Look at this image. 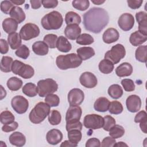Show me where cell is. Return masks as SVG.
Here are the masks:
<instances>
[{"instance_id":"6da1fadb","label":"cell","mask_w":147,"mask_h":147,"mask_svg":"<svg viewBox=\"0 0 147 147\" xmlns=\"http://www.w3.org/2000/svg\"><path fill=\"white\" fill-rule=\"evenodd\" d=\"M85 29L94 33H100L108 24L109 16L103 8L92 7L83 16Z\"/></svg>"},{"instance_id":"7a4b0ae2","label":"cell","mask_w":147,"mask_h":147,"mask_svg":"<svg viewBox=\"0 0 147 147\" xmlns=\"http://www.w3.org/2000/svg\"><path fill=\"white\" fill-rule=\"evenodd\" d=\"M82 63V59L76 53L61 55L58 56L56 60L57 67L61 70L77 68Z\"/></svg>"},{"instance_id":"3957f363","label":"cell","mask_w":147,"mask_h":147,"mask_svg":"<svg viewBox=\"0 0 147 147\" xmlns=\"http://www.w3.org/2000/svg\"><path fill=\"white\" fill-rule=\"evenodd\" d=\"M63 22L62 15L57 11H52L47 14L41 21L42 26L46 30L59 29L62 26Z\"/></svg>"},{"instance_id":"277c9868","label":"cell","mask_w":147,"mask_h":147,"mask_svg":"<svg viewBox=\"0 0 147 147\" xmlns=\"http://www.w3.org/2000/svg\"><path fill=\"white\" fill-rule=\"evenodd\" d=\"M50 110L51 107L47 103L42 102H38L30 112L29 120L33 123H40L49 115Z\"/></svg>"},{"instance_id":"5b68a950","label":"cell","mask_w":147,"mask_h":147,"mask_svg":"<svg viewBox=\"0 0 147 147\" xmlns=\"http://www.w3.org/2000/svg\"><path fill=\"white\" fill-rule=\"evenodd\" d=\"M11 71L24 79H30L34 74L33 68L30 65L26 64L19 60H14L11 65Z\"/></svg>"},{"instance_id":"8992f818","label":"cell","mask_w":147,"mask_h":147,"mask_svg":"<svg viewBox=\"0 0 147 147\" xmlns=\"http://www.w3.org/2000/svg\"><path fill=\"white\" fill-rule=\"evenodd\" d=\"M37 89L38 95L40 97H45L56 92L58 89V84L53 79L48 78L38 82Z\"/></svg>"},{"instance_id":"52a82bcc","label":"cell","mask_w":147,"mask_h":147,"mask_svg":"<svg viewBox=\"0 0 147 147\" xmlns=\"http://www.w3.org/2000/svg\"><path fill=\"white\" fill-rule=\"evenodd\" d=\"M126 51L124 46L117 44L112 47L111 49L106 52L105 59L109 60L114 64L118 63L125 56Z\"/></svg>"},{"instance_id":"ba28073f","label":"cell","mask_w":147,"mask_h":147,"mask_svg":"<svg viewBox=\"0 0 147 147\" xmlns=\"http://www.w3.org/2000/svg\"><path fill=\"white\" fill-rule=\"evenodd\" d=\"M40 34V29L37 25L32 23L25 24L20 31L21 38L25 41L37 37Z\"/></svg>"},{"instance_id":"9c48e42d","label":"cell","mask_w":147,"mask_h":147,"mask_svg":"<svg viewBox=\"0 0 147 147\" xmlns=\"http://www.w3.org/2000/svg\"><path fill=\"white\" fill-rule=\"evenodd\" d=\"M104 118L98 114H92L86 115L83 120V125L87 129H99L103 127Z\"/></svg>"},{"instance_id":"30bf717a","label":"cell","mask_w":147,"mask_h":147,"mask_svg":"<svg viewBox=\"0 0 147 147\" xmlns=\"http://www.w3.org/2000/svg\"><path fill=\"white\" fill-rule=\"evenodd\" d=\"M11 105L14 110L18 114L25 113L29 107L28 100L21 95L14 96L11 101Z\"/></svg>"},{"instance_id":"8fae6325","label":"cell","mask_w":147,"mask_h":147,"mask_svg":"<svg viewBox=\"0 0 147 147\" xmlns=\"http://www.w3.org/2000/svg\"><path fill=\"white\" fill-rule=\"evenodd\" d=\"M84 94L79 88H73L68 94V101L70 106H79L83 102Z\"/></svg>"},{"instance_id":"7c38bea8","label":"cell","mask_w":147,"mask_h":147,"mask_svg":"<svg viewBox=\"0 0 147 147\" xmlns=\"http://www.w3.org/2000/svg\"><path fill=\"white\" fill-rule=\"evenodd\" d=\"M118 24L119 28L124 31L131 30L134 24L133 16L128 13L122 14L118 18Z\"/></svg>"},{"instance_id":"4fadbf2b","label":"cell","mask_w":147,"mask_h":147,"mask_svg":"<svg viewBox=\"0 0 147 147\" xmlns=\"http://www.w3.org/2000/svg\"><path fill=\"white\" fill-rule=\"evenodd\" d=\"M79 81L83 86L88 88L95 87L98 83L96 77L90 72H83L80 76Z\"/></svg>"},{"instance_id":"5bb4252c","label":"cell","mask_w":147,"mask_h":147,"mask_svg":"<svg viewBox=\"0 0 147 147\" xmlns=\"http://www.w3.org/2000/svg\"><path fill=\"white\" fill-rule=\"evenodd\" d=\"M126 105L127 110L131 113L138 111L141 107V100L137 95H131L127 97L126 100Z\"/></svg>"},{"instance_id":"9a60e30c","label":"cell","mask_w":147,"mask_h":147,"mask_svg":"<svg viewBox=\"0 0 147 147\" xmlns=\"http://www.w3.org/2000/svg\"><path fill=\"white\" fill-rule=\"evenodd\" d=\"M82 114V110L79 106H70L68 109L66 115L65 121L67 122L79 121Z\"/></svg>"},{"instance_id":"2e32d148","label":"cell","mask_w":147,"mask_h":147,"mask_svg":"<svg viewBox=\"0 0 147 147\" xmlns=\"http://www.w3.org/2000/svg\"><path fill=\"white\" fill-rule=\"evenodd\" d=\"M63 133L61 131L56 129H53L48 131L46 135L47 142L51 145L58 144L63 140Z\"/></svg>"},{"instance_id":"e0dca14e","label":"cell","mask_w":147,"mask_h":147,"mask_svg":"<svg viewBox=\"0 0 147 147\" xmlns=\"http://www.w3.org/2000/svg\"><path fill=\"white\" fill-rule=\"evenodd\" d=\"M119 37V34L116 29L110 28L106 29L102 35V39L106 44H111L117 41Z\"/></svg>"},{"instance_id":"ac0fdd59","label":"cell","mask_w":147,"mask_h":147,"mask_svg":"<svg viewBox=\"0 0 147 147\" xmlns=\"http://www.w3.org/2000/svg\"><path fill=\"white\" fill-rule=\"evenodd\" d=\"M136 18L138 23V31L147 36V14L139 11L136 14Z\"/></svg>"},{"instance_id":"d6986e66","label":"cell","mask_w":147,"mask_h":147,"mask_svg":"<svg viewBox=\"0 0 147 147\" xmlns=\"http://www.w3.org/2000/svg\"><path fill=\"white\" fill-rule=\"evenodd\" d=\"M81 33V28L78 25H68L64 30V34L67 38L74 40L76 39Z\"/></svg>"},{"instance_id":"ffe728a7","label":"cell","mask_w":147,"mask_h":147,"mask_svg":"<svg viewBox=\"0 0 147 147\" xmlns=\"http://www.w3.org/2000/svg\"><path fill=\"white\" fill-rule=\"evenodd\" d=\"M9 140L11 145L18 147L23 146L26 143L25 136L19 131H15L10 134Z\"/></svg>"},{"instance_id":"44dd1931","label":"cell","mask_w":147,"mask_h":147,"mask_svg":"<svg viewBox=\"0 0 147 147\" xmlns=\"http://www.w3.org/2000/svg\"><path fill=\"white\" fill-rule=\"evenodd\" d=\"M133 72L132 65L127 62L122 63L115 69V74L119 77L128 76Z\"/></svg>"},{"instance_id":"7402d4cb","label":"cell","mask_w":147,"mask_h":147,"mask_svg":"<svg viewBox=\"0 0 147 147\" xmlns=\"http://www.w3.org/2000/svg\"><path fill=\"white\" fill-rule=\"evenodd\" d=\"M147 40V36L142 34L138 30L135 31L130 34L129 41L134 47L139 46L144 43Z\"/></svg>"},{"instance_id":"603a6c76","label":"cell","mask_w":147,"mask_h":147,"mask_svg":"<svg viewBox=\"0 0 147 147\" xmlns=\"http://www.w3.org/2000/svg\"><path fill=\"white\" fill-rule=\"evenodd\" d=\"M2 25L3 30L9 34L17 30L18 22L11 18H7L3 21Z\"/></svg>"},{"instance_id":"cb8c5ba5","label":"cell","mask_w":147,"mask_h":147,"mask_svg":"<svg viewBox=\"0 0 147 147\" xmlns=\"http://www.w3.org/2000/svg\"><path fill=\"white\" fill-rule=\"evenodd\" d=\"M48 46L44 42L38 41L35 42L32 45V50L35 54L39 56H44L48 53Z\"/></svg>"},{"instance_id":"d4e9b609","label":"cell","mask_w":147,"mask_h":147,"mask_svg":"<svg viewBox=\"0 0 147 147\" xmlns=\"http://www.w3.org/2000/svg\"><path fill=\"white\" fill-rule=\"evenodd\" d=\"M109 100L105 97L98 98L94 105V109L98 112H106L109 110L110 105Z\"/></svg>"},{"instance_id":"484cf974","label":"cell","mask_w":147,"mask_h":147,"mask_svg":"<svg viewBox=\"0 0 147 147\" xmlns=\"http://www.w3.org/2000/svg\"><path fill=\"white\" fill-rule=\"evenodd\" d=\"M9 14L11 18L16 21L18 24H21L22 22L26 17L23 9L21 7L17 6H15L13 7Z\"/></svg>"},{"instance_id":"4316f807","label":"cell","mask_w":147,"mask_h":147,"mask_svg":"<svg viewBox=\"0 0 147 147\" xmlns=\"http://www.w3.org/2000/svg\"><path fill=\"white\" fill-rule=\"evenodd\" d=\"M56 48L60 52L66 53L71 49L72 45L65 37L60 36L58 37Z\"/></svg>"},{"instance_id":"83f0119b","label":"cell","mask_w":147,"mask_h":147,"mask_svg":"<svg viewBox=\"0 0 147 147\" xmlns=\"http://www.w3.org/2000/svg\"><path fill=\"white\" fill-rule=\"evenodd\" d=\"M76 52L82 60H86L95 55L94 49L90 47H80L77 49Z\"/></svg>"},{"instance_id":"f1b7e54d","label":"cell","mask_w":147,"mask_h":147,"mask_svg":"<svg viewBox=\"0 0 147 147\" xmlns=\"http://www.w3.org/2000/svg\"><path fill=\"white\" fill-rule=\"evenodd\" d=\"M21 39L20 34L16 32L9 34L7 36L8 44L12 49H18L21 45Z\"/></svg>"},{"instance_id":"f546056e","label":"cell","mask_w":147,"mask_h":147,"mask_svg":"<svg viewBox=\"0 0 147 147\" xmlns=\"http://www.w3.org/2000/svg\"><path fill=\"white\" fill-rule=\"evenodd\" d=\"M81 17L76 13L74 11L68 12L65 16V22L67 25H78L81 22Z\"/></svg>"},{"instance_id":"4dcf8cb0","label":"cell","mask_w":147,"mask_h":147,"mask_svg":"<svg viewBox=\"0 0 147 147\" xmlns=\"http://www.w3.org/2000/svg\"><path fill=\"white\" fill-rule=\"evenodd\" d=\"M99 71L105 74H109L112 72L114 69V64L107 59H103L101 60L99 63Z\"/></svg>"},{"instance_id":"1f68e13d","label":"cell","mask_w":147,"mask_h":147,"mask_svg":"<svg viewBox=\"0 0 147 147\" xmlns=\"http://www.w3.org/2000/svg\"><path fill=\"white\" fill-rule=\"evenodd\" d=\"M22 84L23 82L22 80L16 76L9 78L7 82V86L8 88L13 91L20 90L22 87Z\"/></svg>"},{"instance_id":"d6a6232c","label":"cell","mask_w":147,"mask_h":147,"mask_svg":"<svg viewBox=\"0 0 147 147\" xmlns=\"http://www.w3.org/2000/svg\"><path fill=\"white\" fill-rule=\"evenodd\" d=\"M123 92L122 87L117 84H112L108 88V94L115 99L121 98L123 95Z\"/></svg>"},{"instance_id":"836d02e7","label":"cell","mask_w":147,"mask_h":147,"mask_svg":"<svg viewBox=\"0 0 147 147\" xmlns=\"http://www.w3.org/2000/svg\"><path fill=\"white\" fill-rule=\"evenodd\" d=\"M24 94L29 97H34L38 94V89L36 85L32 83L25 84L22 89Z\"/></svg>"},{"instance_id":"e575fe53","label":"cell","mask_w":147,"mask_h":147,"mask_svg":"<svg viewBox=\"0 0 147 147\" xmlns=\"http://www.w3.org/2000/svg\"><path fill=\"white\" fill-rule=\"evenodd\" d=\"M146 55H147V46L140 45L136 50L135 57L136 59L142 63L146 62Z\"/></svg>"},{"instance_id":"d590c367","label":"cell","mask_w":147,"mask_h":147,"mask_svg":"<svg viewBox=\"0 0 147 147\" xmlns=\"http://www.w3.org/2000/svg\"><path fill=\"white\" fill-rule=\"evenodd\" d=\"M13 59L9 56H3L1 60V70L3 72H9L11 71Z\"/></svg>"},{"instance_id":"8d00e7d4","label":"cell","mask_w":147,"mask_h":147,"mask_svg":"<svg viewBox=\"0 0 147 147\" xmlns=\"http://www.w3.org/2000/svg\"><path fill=\"white\" fill-rule=\"evenodd\" d=\"M125 134L124 128L119 125H114L109 130V135L114 139L122 137Z\"/></svg>"},{"instance_id":"74e56055","label":"cell","mask_w":147,"mask_h":147,"mask_svg":"<svg viewBox=\"0 0 147 147\" xmlns=\"http://www.w3.org/2000/svg\"><path fill=\"white\" fill-rule=\"evenodd\" d=\"M61 121V116L59 111L53 110L50 111L48 115V121L52 125H57Z\"/></svg>"},{"instance_id":"f35d334b","label":"cell","mask_w":147,"mask_h":147,"mask_svg":"<svg viewBox=\"0 0 147 147\" xmlns=\"http://www.w3.org/2000/svg\"><path fill=\"white\" fill-rule=\"evenodd\" d=\"M82 137V134L81 130L74 129L68 131V140L71 142L78 144L79 142L81 140Z\"/></svg>"},{"instance_id":"ab89813d","label":"cell","mask_w":147,"mask_h":147,"mask_svg":"<svg viewBox=\"0 0 147 147\" xmlns=\"http://www.w3.org/2000/svg\"><path fill=\"white\" fill-rule=\"evenodd\" d=\"M94 41V38L89 34L83 33L76 38V43L82 45H90Z\"/></svg>"},{"instance_id":"60d3db41","label":"cell","mask_w":147,"mask_h":147,"mask_svg":"<svg viewBox=\"0 0 147 147\" xmlns=\"http://www.w3.org/2000/svg\"><path fill=\"white\" fill-rule=\"evenodd\" d=\"M15 117L12 113L8 110L2 111L0 115L1 122L3 125L9 124L14 121Z\"/></svg>"},{"instance_id":"b9f144b4","label":"cell","mask_w":147,"mask_h":147,"mask_svg":"<svg viewBox=\"0 0 147 147\" xmlns=\"http://www.w3.org/2000/svg\"><path fill=\"white\" fill-rule=\"evenodd\" d=\"M123 108L121 102L114 100L110 103L109 110L110 113L112 114H119L123 111Z\"/></svg>"},{"instance_id":"7bdbcfd3","label":"cell","mask_w":147,"mask_h":147,"mask_svg":"<svg viewBox=\"0 0 147 147\" xmlns=\"http://www.w3.org/2000/svg\"><path fill=\"white\" fill-rule=\"evenodd\" d=\"M72 6L80 11L87 10L90 6V2L88 0H74L72 2Z\"/></svg>"},{"instance_id":"ee69618b","label":"cell","mask_w":147,"mask_h":147,"mask_svg":"<svg viewBox=\"0 0 147 147\" xmlns=\"http://www.w3.org/2000/svg\"><path fill=\"white\" fill-rule=\"evenodd\" d=\"M58 37L57 35L54 34H46L44 37V41L48 45L50 48H55L56 47V44Z\"/></svg>"},{"instance_id":"f6af8a7d","label":"cell","mask_w":147,"mask_h":147,"mask_svg":"<svg viewBox=\"0 0 147 147\" xmlns=\"http://www.w3.org/2000/svg\"><path fill=\"white\" fill-rule=\"evenodd\" d=\"M45 102L50 107H56L59 105L60 99L57 95L51 94L45 96Z\"/></svg>"},{"instance_id":"bcb514c9","label":"cell","mask_w":147,"mask_h":147,"mask_svg":"<svg viewBox=\"0 0 147 147\" xmlns=\"http://www.w3.org/2000/svg\"><path fill=\"white\" fill-rule=\"evenodd\" d=\"M15 54L21 59H26L30 54L29 49L25 45H21L15 52Z\"/></svg>"},{"instance_id":"7dc6e473","label":"cell","mask_w":147,"mask_h":147,"mask_svg":"<svg viewBox=\"0 0 147 147\" xmlns=\"http://www.w3.org/2000/svg\"><path fill=\"white\" fill-rule=\"evenodd\" d=\"M104 124L103 126V128L105 130L107 131H109L110 129L115 125L116 121L115 119L110 116V115H106L104 117Z\"/></svg>"},{"instance_id":"c3c4849f","label":"cell","mask_w":147,"mask_h":147,"mask_svg":"<svg viewBox=\"0 0 147 147\" xmlns=\"http://www.w3.org/2000/svg\"><path fill=\"white\" fill-rule=\"evenodd\" d=\"M121 84L126 91L131 92L135 90V84L131 79H123L121 81Z\"/></svg>"},{"instance_id":"681fc988","label":"cell","mask_w":147,"mask_h":147,"mask_svg":"<svg viewBox=\"0 0 147 147\" xmlns=\"http://www.w3.org/2000/svg\"><path fill=\"white\" fill-rule=\"evenodd\" d=\"M14 6L13 3L10 1H3L1 2V10L6 14H9Z\"/></svg>"},{"instance_id":"f907efd6","label":"cell","mask_w":147,"mask_h":147,"mask_svg":"<svg viewBox=\"0 0 147 147\" xmlns=\"http://www.w3.org/2000/svg\"><path fill=\"white\" fill-rule=\"evenodd\" d=\"M65 127H66V130L67 131L71 130H74V129L82 130V124L79 121L67 122Z\"/></svg>"},{"instance_id":"816d5d0a","label":"cell","mask_w":147,"mask_h":147,"mask_svg":"<svg viewBox=\"0 0 147 147\" xmlns=\"http://www.w3.org/2000/svg\"><path fill=\"white\" fill-rule=\"evenodd\" d=\"M18 126V124L17 122L14 121L12 123L6 124V125H3V126L2 127V130L4 132H10L13 131L17 129Z\"/></svg>"},{"instance_id":"f5cc1de1","label":"cell","mask_w":147,"mask_h":147,"mask_svg":"<svg viewBox=\"0 0 147 147\" xmlns=\"http://www.w3.org/2000/svg\"><path fill=\"white\" fill-rule=\"evenodd\" d=\"M116 143L115 139L110 137H106L103 138L102 141L100 146L102 147H110L114 146V144Z\"/></svg>"},{"instance_id":"db71d44e","label":"cell","mask_w":147,"mask_h":147,"mask_svg":"<svg viewBox=\"0 0 147 147\" xmlns=\"http://www.w3.org/2000/svg\"><path fill=\"white\" fill-rule=\"evenodd\" d=\"M145 120H147V114L144 110L138 112L134 117V122L136 123H140Z\"/></svg>"},{"instance_id":"11a10c76","label":"cell","mask_w":147,"mask_h":147,"mask_svg":"<svg viewBox=\"0 0 147 147\" xmlns=\"http://www.w3.org/2000/svg\"><path fill=\"white\" fill-rule=\"evenodd\" d=\"M42 5L46 9L55 8L57 6L58 1L57 0H43L42 1Z\"/></svg>"},{"instance_id":"9f6ffc18","label":"cell","mask_w":147,"mask_h":147,"mask_svg":"<svg viewBox=\"0 0 147 147\" xmlns=\"http://www.w3.org/2000/svg\"><path fill=\"white\" fill-rule=\"evenodd\" d=\"M100 142L96 138H91L88 139L86 144V147H99L100 146Z\"/></svg>"},{"instance_id":"6f0895ef","label":"cell","mask_w":147,"mask_h":147,"mask_svg":"<svg viewBox=\"0 0 147 147\" xmlns=\"http://www.w3.org/2000/svg\"><path fill=\"white\" fill-rule=\"evenodd\" d=\"M128 6L132 9H137L141 7L143 1L142 0H127Z\"/></svg>"},{"instance_id":"680465c9","label":"cell","mask_w":147,"mask_h":147,"mask_svg":"<svg viewBox=\"0 0 147 147\" xmlns=\"http://www.w3.org/2000/svg\"><path fill=\"white\" fill-rule=\"evenodd\" d=\"M0 52L2 54H5L9 51V45L7 42L3 38L0 40Z\"/></svg>"},{"instance_id":"91938a15","label":"cell","mask_w":147,"mask_h":147,"mask_svg":"<svg viewBox=\"0 0 147 147\" xmlns=\"http://www.w3.org/2000/svg\"><path fill=\"white\" fill-rule=\"evenodd\" d=\"M30 3L31 4V7L33 9H37L40 8L42 4V1L40 0H30Z\"/></svg>"},{"instance_id":"94428289","label":"cell","mask_w":147,"mask_h":147,"mask_svg":"<svg viewBox=\"0 0 147 147\" xmlns=\"http://www.w3.org/2000/svg\"><path fill=\"white\" fill-rule=\"evenodd\" d=\"M78 144H74L72 142H71L69 140H65L63 142L61 143V144L60 145V146L61 147H63V146H67V147H76L77 146Z\"/></svg>"},{"instance_id":"6125c7cd","label":"cell","mask_w":147,"mask_h":147,"mask_svg":"<svg viewBox=\"0 0 147 147\" xmlns=\"http://www.w3.org/2000/svg\"><path fill=\"white\" fill-rule=\"evenodd\" d=\"M146 123H147V120L144 121L142 122H140V127L141 129V130L144 133H146Z\"/></svg>"},{"instance_id":"be15d7a7","label":"cell","mask_w":147,"mask_h":147,"mask_svg":"<svg viewBox=\"0 0 147 147\" xmlns=\"http://www.w3.org/2000/svg\"><path fill=\"white\" fill-rule=\"evenodd\" d=\"M1 98H0V99L2 100L3 98H4L6 96V90L3 88L2 86H1Z\"/></svg>"},{"instance_id":"e7e4bbea","label":"cell","mask_w":147,"mask_h":147,"mask_svg":"<svg viewBox=\"0 0 147 147\" xmlns=\"http://www.w3.org/2000/svg\"><path fill=\"white\" fill-rule=\"evenodd\" d=\"M13 4L17 5H22L23 3H25V1L24 0H11L10 1Z\"/></svg>"},{"instance_id":"03108f58","label":"cell","mask_w":147,"mask_h":147,"mask_svg":"<svg viewBox=\"0 0 147 147\" xmlns=\"http://www.w3.org/2000/svg\"><path fill=\"white\" fill-rule=\"evenodd\" d=\"M127 146L128 145L126 144H125V143H124L123 142H122V141L116 142L114 145V146Z\"/></svg>"},{"instance_id":"003e7915","label":"cell","mask_w":147,"mask_h":147,"mask_svg":"<svg viewBox=\"0 0 147 147\" xmlns=\"http://www.w3.org/2000/svg\"><path fill=\"white\" fill-rule=\"evenodd\" d=\"M91 2L93 3H94L95 5H101V4L105 2V1H101V0H95V1H94V0H92V1H91Z\"/></svg>"}]
</instances>
